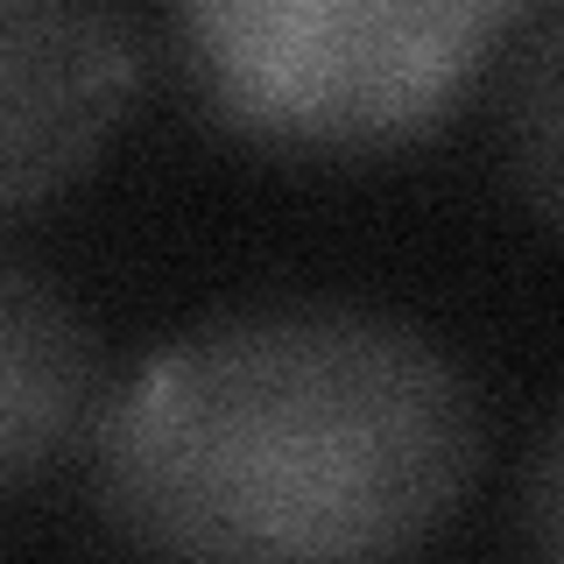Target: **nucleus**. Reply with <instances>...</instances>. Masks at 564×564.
<instances>
[{
  "mask_svg": "<svg viewBox=\"0 0 564 564\" xmlns=\"http://www.w3.org/2000/svg\"><path fill=\"white\" fill-rule=\"evenodd\" d=\"M480 473V402L375 304H247L155 346L93 431V494L149 564H410Z\"/></svg>",
  "mask_w": 564,
  "mask_h": 564,
  "instance_id": "1",
  "label": "nucleus"
},
{
  "mask_svg": "<svg viewBox=\"0 0 564 564\" xmlns=\"http://www.w3.org/2000/svg\"><path fill=\"white\" fill-rule=\"evenodd\" d=\"M516 22L494 0H205L184 50L234 134L282 155H381L431 134Z\"/></svg>",
  "mask_w": 564,
  "mask_h": 564,
  "instance_id": "2",
  "label": "nucleus"
},
{
  "mask_svg": "<svg viewBox=\"0 0 564 564\" xmlns=\"http://www.w3.org/2000/svg\"><path fill=\"white\" fill-rule=\"evenodd\" d=\"M141 85L134 22L70 0L0 8V198L22 212L70 184Z\"/></svg>",
  "mask_w": 564,
  "mask_h": 564,
  "instance_id": "3",
  "label": "nucleus"
},
{
  "mask_svg": "<svg viewBox=\"0 0 564 564\" xmlns=\"http://www.w3.org/2000/svg\"><path fill=\"white\" fill-rule=\"evenodd\" d=\"M93 410V332L22 254L0 261V480L29 487Z\"/></svg>",
  "mask_w": 564,
  "mask_h": 564,
  "instance_id": "4",
  "label": "nucleus"
},
{
  "mask_svg": "<svg viewBox=\"0 0 564 564\" xmlns=\"http://www.w3.org/2000/svg\"><path fill=\"white\" fill-rule=\"evenodd\" d=\"M501 155L508 184L543 226L564 234V8L529 14L501 78Z\"/></svg>",
  "mask_w": 564,
  "mask_h": 564,
  "instance_id": "5",
  "label": "nucleus"
},
{
  "mask_svg": "<svg viewBox=\"0 0 564 564\" xmlns=\"http://www.w3.org/2000/svg\"><path fill=\"white\" fill-rule=\"evenodd\" d=\"M522 529L536 564H564V410L551 416V431L529 452V480H522Z\"/></svg>",
  "mask_w": 564,
  "mask_h": 564,
  "instance_id": "6",
  "label": "nucleus"
}]
</instances>
